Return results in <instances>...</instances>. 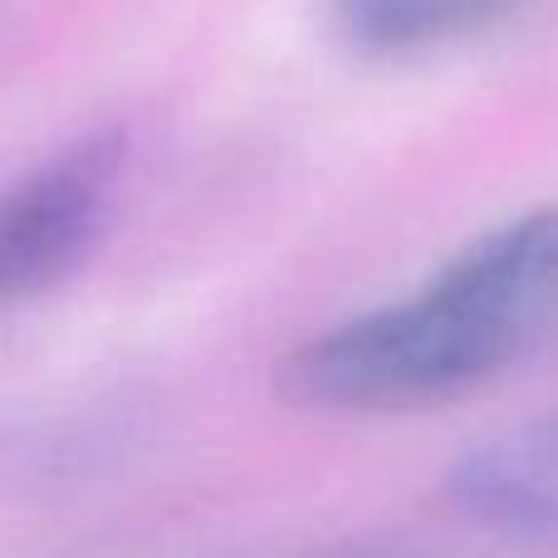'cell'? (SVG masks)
<instances>
[{"instance_id": "6da1fadb", "label": "cell", "mask_w": 558, "mask_h": 558, "mask_svg": "<svg viewBox=\"0 0 558 558\" xmlns=\"http://www.w3.org/2000/svg\"><path fill=\"white\" fill-rule=\"evenodd\" d=\"M558 343V206L485 231L407 299L304 338L279 397L324 416H407L461 402Z\"/></svg>"}, {"instance_id": "7a4b0ae2", "label": "cell", "mask_w": 558, "mask_h": 558, "mask_svg": "<svg viewBox=\"0 0 558 558\" xmlns=\"http://www.w3.org/2000/svg\"><path fill=\"white\" fill-rule=\"evenodd\" d=\"M128 162L123 133H88L0 192V308L64 284L98 245Z\"/></svg>"}, {"instance_id": "3957f363", "label": "cell", "mask_w": 558, "mask_h": 558, "mask_svg": "<svg viewBox=\"0 0 558 558\" xmlns=\"http://www.w3.org/2000/svg\"><path fill=\"white\" fill-rule=\"evenodd\" d=\"M465 520L500 534H558V412L465 451L446 475Z\"/></svg>"}, {"instance_id": "277c9868", "label": "cell", "mask_w": 558, "mask_h": 558, "mask_svg": "<svg viewBox=\"0 0 558 558\" xmlns=\"http://www.w3.org/2000/svg\"><path fill=\"white\" fill-rule=\"evenodd\" d=\"M338 25L363 54L402 59L461 45L514 15L520 0H333Z\"/></svg>"}]
</instances>
